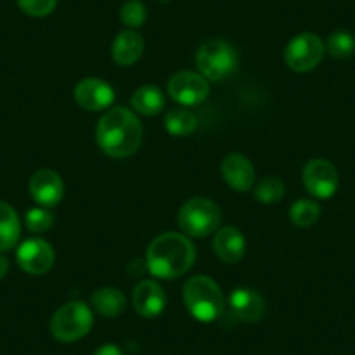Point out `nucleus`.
I'll return each mask as SVG.
<instances>
[{
	"instance_id": "7",
	"label": "nucleus",
	"mask_w": 355,
	"mask_h": 355,
	"mask_svg": "<svg viewBox=\"0 0 355 355\" xmlns=\"http://www.w3.org/2000/svg\"><path fill=\"white\" fill-rule=\"evenodd\" d=\"M326 46L315 33H300L289 40L284 51V61L293 71L306 73L319 67L322 61Z\"/></svg>"
},
{
	"instance_id": "25",
	"label": "nucleus",
	"mask_w": 355,
	"mask_h": 355,
	"mask_svg": "<svg viewBox=\"0 0 355 355\" xmlns=\"http://www.w3.org/2000/svg\"><path fill=\"white\" fill-rule=\"evenodd\" d=\"M146 16V8L141 0H128L121 8V21L131 30L145 25Z\"/></svg>"
},
{
	"instance_id": "5",
	"label": "nucleus",
	"mask_w": 355,
	"mask_h": 355,
	"mask_svg": "<svg viewBox=\"0 0 355 355\" xmlns=\"http://www.w3.org/2000/svg\"><path fill=\"white\" fill-rule=\"evenodd\" d=\"M221 211L213 200L196 197L187 200L178 213V225L189 237H207L220 228Z\"/></svg>"
},
{
	"instance_id": "22",
	"label": "nucleus",
	"mask_w": 355,
	"mask_h": 355,
	"mask_svg": "<svg viewBox=\"0 0 355 355\" xmlns=\"http://www.w3.org/2000/svg\"><path fill=\"white\" fill-rule=\"evenodd\" d=\"M319 216H320L319 204L309 199L296 200V202L291 206V209H289V220L300 228L312 227V225L319 220Z\"/></svg>"
},
{
	"instance_id": "18",
	"label": "nucleus",
	"mask_w": 355,
	"mask_h": 355,
	"mask_svg": "<svg viewBox=\"0 0 355 355\" xmlns=\"http://www.w3.org/2000/svg\"><path fill=\"white\" fill-rule=\"evenodd\" d=\"M131 107L136 114L155 117L166 107V98L157 85H143L131 96Z\"/></svg>"
},
{
	"instance_id": "6",
	"label": "nucleus",
	"mask_w": 355,
	"mask_h": 355,
	"mask_svg": "<svg viewBox=\"0 0 355 355\" xmlns=\"http://www.w3.org/2000/svg\"><path fill=\"white\" fill-rule=\"evenodd\" d=\"M93 320V312L85 303L70 302L58 309L51 319L49 329L58 341L71 343L84 338L91 331Z\"/></svg>"
},
{
	"instance_id": "8",
	"label": "nucleus",
	"mask_w": 355,
	"mask_h": 355,
	"mask_svg": "<svg viewBox=\"0 0 355 355\" xmlns=\"http://www.w3.org/2000/svg\"><path fill=\"white\" fill-rule=\"evenodd\" d=\"M167 93L182 107H193L207 100L209 82L196 71H178L169 78Z\"/></svg>"
},
{
	"instance_id": "14",
	"label": "nucleus",
	"mask_w": 355,
	"mask_h": 355,
	"mask_svg": "<svg viewBox=\"0 0 355 355\" xmlns=\"http://www.w3.org/2000/svg\"><path fill=\"white\" fill-rule=\"evenodd\" d=\"M232 315L242 322H258L265 315V300L256 289L237 288L228 298Z\"/></svg>"
},
{
	"instance_id": "30",
	"label": "nucleus",
	"mask_w": 355,
	"mask_h": 355,
	"mask_svg": "<svg viewBox=\"0 0 355 355\" xmlns=\"http://www.w3.org/2000/svg\"><path fill=\"white\" fill-rule=\"evenodd\" d=\"M159 2H169V0H159Z\"/></svg>"
},
{
	"instance_id": "1",
	"label": "nucleus",
	"mask_w": 355,
	"mask_h": 355,
	"mask_svg": "<svg viewBox=\"0 0 355 355\" xmlns=\"http://www.w3.org/2000/svg\"><path fill=\"white\" fill-rule=\"evenodd\" d=\"M146 270L157 279H178L196 261V248L187 235L166 232L150 242L146 249Z\"/></svg>"
},
{
	"instance_id": "2",
	"label": "nucleus",
	"mask_w": 355,
	"mask_h": 355,
	"mask_svg": "<svg viewBox=\"0 0 355 355\" xmlns=\"http://www.w3.org/2000/svg\"><path fill=\"white\" fill-rule=\"evenodd\" d=\"M143 128L129 108L115 107L100 119L96 128L98 146L114 159L135 155L141 146Z\"/></svg>"
},
{
	"instance_id": "21",
	"label": "nucleus",
	"mask_w": 355,
	"mask_h": 355,
	"mask_svg": "<svg viewBox=\"0 0 355 355\" xmlns=\"http://www.w3.org/2000/svg\"><path fill=\"white\" fill-rule=\"evenodd\" d=\"M164 125H166L167 132L173 136H189L192 135L197 129V117L192 110H189L187 107H178L173 108L166 114L164 119Z\"/></svg>"
},
{
	"instance_id": "29",
	"label": "nucleus",
	"mask_w": 355,
	"mask_h": 355,
	"mask_svg": "<svg viewBox=\"0 0 355 355\" xmlns=\"http://www.w3.org/2000/svg\"><path fill=\"white\" fill-rule=\"evenodd\" d=\"M8 270H9V261L8 258H4V256H0V281L8 275Z\"/></svg>"
},
{
	"instance_id": "12",
	"label": "nucleus",
	"mask_w": 355,
	"mask_h": 355,
	"mask_svg": "<svg viewBox=\"0 0 355 355\" xmlns=\"http://www.w3.org/2000/svg\"><path fill=\"white\" fill-rule=\"evenodd\" d=\"M30 196L39 206H58L64 196V183L60 174L53 169H40L30 178Z\"/></svg>"
},
{
	"instance_id": "27",
	"label": "nucleus",
	"mask_w": 355,
	"mask_h": 355,
	"mask_svg": "<svg viewBox=\"0 0 355 355\" xmlns=\"http://www.w3.org/2000/svg\"><path fill=\"white\" fill-rule=\"evenodd\" d=\"M18 6L32 18H46L56 9L58 0H18Z\"/></svg>"
},
{
	"instance_id": "19",
	"label": "nucleus",
	"mask_w": 355,
	"mask_h": 355,
	"mask_svg": "<svg viewBox=\"0 0 355 355\" xmlns=\"http://www.w3.org/2000/svg\"><path fill=\"white\" fill-rule=\"evenodd\" d=\"M91 305L100 315L115 319L124 312L128 303L117 288H100L91 295Z\"/></svg>"
},
{
	"instance_id": "24",
	"label": "nucleus",
	"mask_w": 355,
	"mask_h": 355,
	"mask_svg": "<svg viewBox=\"0 0 355 355\" xmlns=\"http://www.w3.org/2000/svg\"><path fill=\"white\" fill-rule=\"evenodd\" d=\"M326 49L336 60H347L355 53V37L343 30L331 33Z\"/></svg>"
},
{
	"instance_id": "28",
	"label": "nucleus",
	"mask_w": 355,
	"mask_h": 355,
	"mask_svg": "<svg viewBox=\"0 0 355 355\" xmlns=\"http://www.w3.org/2000/svg\"><path fill=\"white\" fill-rule=\"evenodd\" d=\"M94 355H124L117 345H103L94 352Z\"/></svg>"
},
{
	"instance_id": "16",
	"label": "nucleus",
	"mask_w": 355,
	"mask_h": 355,
	"mask_svg": "<svg viewBox=\"0 0 355 355\" xmlns=\"http://www.w3.org/2000/svg\"><path fill=\"white\" fill-rule=\"evenodd\" d=\"M213 248L218 258L225 263H239L244 258L245 239L235 227H223L214 232Z\"/></svg>"
},
{
	"instance_id": "4",
	"label": "nucleus",
	"mask_w": 355,
	"mask_h": 355,
	"mask_svg": "<svg viewBox=\"0 0 355 355\" xmlns=\"http://www.w3.org/2000/svg\"><path fill=\"white\" fill-rule=\"evenodd\" d=\"M200 75L211 82H223L237 71L239 54L230 42L221 39L207 40L196 56Z\"/></svg>"
},
{
	"instance_id": "17",
	"label": "nucleus",
	"mask_w": 355,
	"mask_h": 355,
	"mask_svg": "<svg viewBox=\"0 0 355 355\" xmlns=\"http://www.w3.org/2000/svg\"><path fill=\"white\" fill-rule=\"evenodd\" d=\"M145 51V42L143 37L136 30H124L117 33L112 44V58L121 67H131L141 58Z\"/></svg>"
},
{
	"instance_id": "11",
	"label": "nucleus",
	"mask_w": 355,
	"mask_h": 355,
	"mask_svg": "<svg viewBox=\"0 0 355 355\" xmlns=\"http://www.w3.org/2000/svg\"><path fill=\"white\" fill-rule=\"evenodd\" d=\"M75 101L80 108L87 112L107 110L115 100V93L110 84L101 78L87 77L82 78L73 89Z\"/></svg>"
},
{
	"instance_id": "15",
	"label": "nucleus",
	"mask_w": 355,
	"mask_h": 355,
	"mask_svg": "<svg viewBox=\"0 0 355 355\" xmlns=\"http://www.w3.org/2000/svg\"><path fill=\"white\" fill-rule=\"evenodd\" d=\"M132 306L145 319H155L166 309V293L155 281H143L132 291Z\"/></svg>"
},
{
	"instance_id": "23",
	"label": "nucleus",
	"mask_w": 355,
	"mask_h": 355,
	"mask_svg": "<svg viewBox=\"0 0 355 355\" xmlns=\"http://www.w3.org/2000/svg\"><path fill=\"white\" fill-rule=\"evenodd\" d=\"M286 189L284 183L275 176H266L263 178L261 182L256 185L254 189V197L258 202L261 204H277L281 202L282 197H284Z\"/></svg>"
},
{
	"instance_id": "13",
	"label": "nucleus",
	"mask_w": 355,
	"mask_h": 355,
	"mask_svg": "<svg viewBox=\"0 0 355 355\" xmlns=\"http://www.w3.org/2000/svg\"><path fill=\"white\" fill-rule=\"evenodd\" d=\"M221 176L230 189L248 192L254 185L256 173L251 160L242 153H228L221 162Z\"/></svg>"
},
{
	"instance_id": "3",
	"label": "nucleus",
	"mask_w": 355,
	"mask_h": 355,
	"mask_svg": "<svg viewBox=\"0 0 355 355\" xmlns=\"http://www.w3.org/2000/svg\"><path fill=\"white\" fill-rule=\"evenodd\" d=\"M187 310L200 322H213L223 313L225 300L216 281L207 275H193L183 288Z\"/></svg>"
},
{
	"instance_id": "20",
	"label": "nucleus",
	"mask_w": 355,
	"mask_h": 355,
	"mask_svg": "<svg viewBox=\"0 0 355 355\" xmlns=\"http://www.w3.org/2000/svg\"><path fill=\"white\" fill-rule=\"evenodd\" d=\"M21 235L19 216L8 202L0 200V252L16 248Z\"/></svg>"
},
{
	"instance_id": "26",
	"label": "nucleus",
	"mask_w": 355,
	"mask_h": 355,
	"mask_svg": "<svg viewBox=\"0 0 355 355\" xmlns=\"http://www.w3.org/2000/svg\"><path fill=\"white\" fill-rule=\"evenodd\" d=\"M25 223L33 234H44L54 225V214L47 207H33L26 213Z\"/></svg>"
},
{
	"instance_id": "10",
	"label": "nucleus",
	"mask_w": 355,
	"mask_h": 355,
	"mask_svg": "<svg viewBox=\"0 0 355 355\" xmlns=\"http://www.w3.org/2000/svg\"><path fill=\"white\" fill-rule=\"evenodd\" d=\"M16 259L23 272L30 275H44L54 265V249L44 239H28L16 251Z\"/></svg>"
},
{
	"instance_id": "9",
	"label": "nucleus",
	"mask_w": 355,
	"mask_h": 355,
	"mask_svg": "<svg viewBox=\"0 0 355 355\" xmlns=\"http://www.w3.org/2000/svg\"><path fill=\"white\" fill-rule=\"evenodd\" d=\"M338 171L329 160L312 159L303 167V185L310 196L317 199H329L338 190Z\"/></svg>"
}]
</instances>
